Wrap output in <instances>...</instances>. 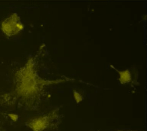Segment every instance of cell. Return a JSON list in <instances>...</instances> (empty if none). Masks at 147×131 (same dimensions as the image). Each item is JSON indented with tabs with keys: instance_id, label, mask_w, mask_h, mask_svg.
<instances>
[{
	"instance_id": "6da1fadb",
	"label": "cell",
	"mask_w": 147,
	"mask_h": 131,
	"mask_svg": "<svg viewBox=\"0 0 147 131\" xmlns=\"http://www.w3.org/2000/svg\"><path fill=\"white\" fill-rule=\"evenodd\" d=\"M58 117L57 111L54 110L47 114L30 119L26 122V125L32 131H45L56 125L54 122Z\"/></svg>"
},
{
	"instance_id": "7a4b0ae2",
	"label": "cell",
	"mask_w": 147,
	"mask_h": 131,
	"mask_svg": "<svg viewBox=\"0 0 147 131\" xmlns=\"http://www.w3.org/2000/svg\"><path fill=\"white\" fill-rule=\"evenodd\" d=\"M24 25L18 14L13 13L1 23V30L7 36H12L24 29Z\"/></svg>"
},
{
	"instance_id": "3957f363",
	"label": "cell",
	"mask_w": 147,
	"mask_h": 131,
	"mask_svg": "<svg viewBox=\"0 0 147 131\" xmlns=\"http://www.w3.org/2000/svg\"><path fill=\"white\" fill-rule=\"evenodd\" d=\"M119 74V81L122 84L129 83L131 81V74L129 70H125L122 71L117 70Z\"/></svg>"
},
{
	"instance_id": "277c9868",
	"label": "cell",
	"mask_w": 147,
	"mask_h": 131,
	"mask_svg": "<svg viewBox=\"0 0 147 131\" xmlns=\"http://www.w3.org/2000/svg\"><path fill=\"white\" fill-rule=\"evenodd\" d=\"M73 96H74V98L76 103L78 104L80 103L83 100V95L76 91H73Z\"/></svg>"
},
{
	"instance_id": "5b68a950",
	"label": "cell",
	"mask_w": 147,
	"mask_h": 131,
	"mask_svg": "<svg viewBox=\"0 0 147 131\" xmlns=\"http://www.w3.org/2000/svg\"><path fill=\"white\" fill-rule=\"evenodd\" d=\"M8 116L9 117V118L13 121V122H16L18 119V115L17 114H13V113H10L8 114Z\"/></svg>"
},
{
	"instance_id": "8992f818",
	"label": "cell",
	"mask_w": 147,
	"mask_h": 131,
	"mask_svg": "<svg viewBox=\"0 0 147 131\" xmlns=\"http://www.w3.org/2000/svg\"><path fill=\"white\" fill-rule=\"evenodd\" d=\"M121 131H144V130H121Z\"/></svg>"
},
{
	"instance_id": "52a82bcc",
	"label": "cell",
	"mask_w": 147,
	"mask_h": 131,
	"mask_svg": "<svg viewBox=\"0 0 147 131\" xmlns=\"http://www.w3.org/2000/svg\"><path fill=\"white\" fill-rule=\"evenodd\" d=\"M118 131H121V130H118Z\"/></svg>"
}]
</instances>
